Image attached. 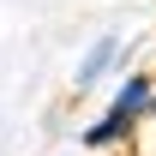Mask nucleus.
<instances>
[{"mask_svg":"<svg viewBox=\"0 0 156 156\" xmlns=\"http://www.w3.org/2000/svg\"><path fill=\"white\" fill-rule=\"evenodd\" d=\"M150 102H156V72L126 66V78H120L114 96H108V108L78 132V144L84 150H120V144H132L144 132V120H150Z\"/></svg>","mask_w":156,"mask_h":156,"instance_id":"f257e3e1","label":"nucleus"},{"mask_svg":"<svg viewBox=\"0 0 156 156\" xmlns=\"http://www.w3.org/2000/svg\"><path fill=\"white\" fill-rule=\"evenodd\" d=\"M120 60H126V36H120V30H102V36L78 54V66H72V90H78V96H84V90H96L102 78L120 72Z\"/></svg>","mask_w":156,"mask_h":156,"instance_id":"f03ea898","label":"nucleus"},{"mask_svg":"<svg viewBox=\"0 0 156 156\" xmlns=\"http://www.w3.org/2000/svg\"><path fill=\"white\" fill-rule=\"evenodd\" d=\"M144 132H150V150H138V156H156V102H150V120H144Z\"/></svg>","mask_w":156,"mask_h":156,"instance_id":"7ed1b4c3","label":"nucleus"}]
</instances>
